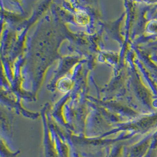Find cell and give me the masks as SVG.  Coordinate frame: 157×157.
I'll return each instance as SVG.
<instances>
[{"instance_id":"obj_1","label":"cell","mask_w":157,"mask_h":157,"mask_svg":"<svg viewBox=\"0 0 157 157\" xmlns=\"http://www.w3.org/2000/svg\"><path fill=\"white\" fill-rule=\"evenodd\" d=\"M72 86V82L70 79L68 78H64L61 79L58 84V89L63 93H66L71 88Z\"/></svg>"},{"instance_id":"obj_2","label":"cell","mask_w":157,"mask_h":157,"mask_svg":"<svg viewBox=\"0 0 157 157\" xmlns=\"http://www.w3.org/2000/svg\"><path fill=\"white\" fill-rule=\"evenodd\" d=\"M76 20L79 25H86L90 22V17L85 12L79 11L76 14Z\"/></svg>"}]
</instances>
